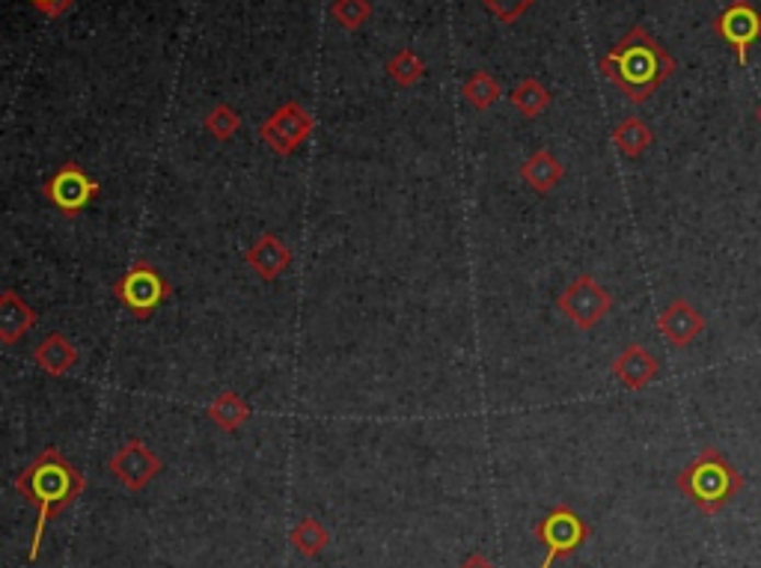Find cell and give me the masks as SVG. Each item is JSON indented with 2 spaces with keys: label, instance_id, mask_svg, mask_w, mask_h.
<instances>
[{
  "label": "cell",
  "instance_id": "1",
  "mask_svg": "<svg viewBox=\"0 0 761 568\" xmlns=\"http://www.w3.org/2000/svg\"><path fill=\"white\" fill-rule=\"evenodd\" d=\"M601 75L631 104H646L675 75L679 63L643 24H634L622 39L601 57Z\"/></svg>",
  "mask_w": 761,
  "mask_h": 568
},
{
  "label": "cell",
  "instance_id": "2",
  "mask_svg": "<svg viewBox=\"0 0 761 568\" xmlns=\"http://www.w3.org/2000/svg\"><path fill=\"white\" fill-rule=\"evenodd\" d=\"M83 488H87L83 474L57 446H45L31 465L15 476V491L39 512L31 538V559L39 557L48 521H54L66 507H72L75 500L83 495Z\"/></svg>",
  "mask_w": 761,
  "mask_h": 568
},
{
  "label": "cell",
  "instance_id": "3",
  "mask_svg": "<svg viewBox=\"0 0 761 568\" xmlns=\"http://www.w3.org/2000/svg\"><path fill=\"white\" fill-rule=\"evenodd\" d=\"M675 486H679L681 495L688 497L693 507L700 509L702 515H717L726 503H731L735 497L741 495L743 476L720 450L705 446V450L675 476Z\"/></svg>",
  "mask_w": 761,
  "mask_h": 568
},
{
  "label": "cell",
  "instance_id": "4",
  "mask_svg": "<svg viewBox=\"0 0 761 568\" xmlns=\"http://www.w3.org/2000/svg\"><path fill=\"white\" fill-rule=\"evenodd\" d=\"M170 283L161 277V271L155 269L152 262H134L132 269L125 271L123 277L116 280L114 295L123 304L125 310H132L137 321H149L155 310L170 298Z\"/></svg>",
  "mask_w": 761,
  "mask_h": 568
},
{
  "label": "cell",
  "instance_id": "5",
  "mask_svg": "<svg viewBox=\"0 0 761 568\" xmlns=\"http://www.w3.org/2000/svg\"><path fill=\"white\" fill-rule=\"evenodd\" d=\"M535 538L545 548V559L538 568H550L556 559L571 557L575 550L587 545L589 524L577 515L575 509L566 503H556L538 524H535Z\"/></svg>",
  "mask_w": 761,
  "mask_h": 568
},
{
  "label": "cell",
  "instance_id": "6",
  "mask_svg": "<svg viewBox=\"0 0 761 568\" xmlns=\"http://www.w3.org/2000/svg\"><path fill=\"white\" fill-rule=\"evenodd\" d=\"M556 310L580 331H595L613 310V295L592 274H577L556 298Z\"/></svg>",
  "mask_w": 761,
  "mask_h": 568
},
{
  "label": "cell",
  "instance_id": "7",
  "mask_svg": "<svg viewBox=\"0 0 761 568\" xmlns=\"http://www.w3.org/2000/svg\"><path fill=\"white\" fill-rule=\"evenodd\" d=\"M316 132V120L298 99H288L286 104H280L274 114L259 123V137L262 144L280 158H288L298 152L300 146L307 144L309 135Z\"/></svg>",
  "mask_w": 761,
  "mask_h": 568
},
{
  "label": "cell",
  "instance_id": "8",
  "mask_svg": "<svg viewBox=\"0 0 761 568\" xmlns=\"http://www.w3.org/2000/svg\"><path fill=\"white\" fill-rule=\"evenodd\" d=\"M107 470L125 491H144L155 482V476L164 470L161 455L155 453L152 446L144 444L140 438H128L107 462Z\"/></svg>",
  "mask_w": 761,
  "mask_h": 568
},
{
  "label": "cell",
  "instance_id": "9",
  "mask_svg": "<svg viewBox=\"0 0 761 568\" xmlns=\"http://www.w3.org/2000/svg\"><path fill=\"white\" fill-rule=\"evenodd\" d=\"M99 191H102L99 182L75 161L57 167L45 182V200L66 217H75L78 212H83L99 196Z\"/></svg>",
  "mask_w": 761,
  "mask_h": 568
},
{
  "label": "cell",
  "instance_id": "10",
  "mask_svg": "<svg viewBox=\"0 0 761 568\" xmlns=\"http://www.w3.org/2000/svg\"><path fill=\"white\" fill-rule=\"evenodd\" d=\"M714 33L729 45L741 66L750 63V45L761 39V12L750 0H735L714 19Z\"/></svg>",
  "mask_w": 761,
  "mask_h": 568
},
{
  "label": "cell",
  "instance_id": "11",
  "mask_svg": "<svg viewBox=\"0 0 761 568\" xmlns=\"http://www.w3.org/2000/svg\"><path fill=\"white\" fill-rule=\"evenodd\" d=\"M702 331H705V316L688 298L669 300L660 310L658 333L672 349H688L690 342L700 340Z\"/></svg>",
  "mask_w": 761,
  "mask_h": 568
},
{
  "label": "cell",
  "instance_id": "12",
  "mask_svg": "<svg viewBox=\"0 0 761 568\" xmlns=\"http://www.w3.org/2000/svg\"><path fill=\"white\" fill-rule=\"evenodd\" d=\"M610 373L625 390H646L660 375V361L643 342H631L610 363Z\"/></svg>",
  "mask_w": 761,
  "mask_h": 568
},
{
  "label": "cell",
  "instance_id": "13",
  "mask_svg": "<svg viewBox=\"0 0 761 568\" xmlns=\"http://www.w3.org/2000/svg\"><path fill=\"white\" fill-rule=\"evenodd\" d=\"M245 262L262 283H277L292 265V250L277 232H262L245 253Z\"/></svg>",
  "mask_w": 761,
  "mask_h": 568
},
{
  "label": "cell",
  "instance_id": "14",
  "mask_svg": "<svg viewBox=\"0 0 761 568\" xmlns=\"http://www.w3.org/2000/svg\"><path fill=\"white\" fill-rule=\"evenodd\" d=\"M36 321H39V316H36V310H33L27 300L21 298L19 292H0V342L7 349H12L24 333H31L36 328Z\"/></svg>",
  "mask_w": 761,
  "mask_h": 568
},
{
  "label": "cell",
  "instance_id": "15",
  "mask_svg": "<svg viewBox=\"0 0 761 568\" xmlns=\"http://www.w3.org/2000/svg\"><path fill=\"white\" fill-rule=\"evenodd\" d=\"M78 357L81 352L75 349L66 333H48L45 340L33 349V363L39 366L45 375H54V378H63L69 375L78 366Z\"/></svg>",
  "mask_w": 761,
  "mask_h": 568
},
{
  "label": "cell",
  "instance_id": "16",
  "mask_svg": "<svg viewBox=\"0 0 761 568\" xmlns=\"http://www.w3.org/2000/svg\"><path fill=\"white\" fill-rule=\"evenodd\" d=\"M521 179L533 188L535 194H550L566 179V167L550 149H535L533 156L521 164Z\"/></svg>",
  "mask_w": 761,
  "mask_h": 568
},
{
  "label": "cell",
  "instance_id": "17",
  "mask_svg": "<svg viewBox=\"0 0 761 568\" xmlns=\"http://www.w3.org/2000/svg\"><path fill=\"white\" fill-rule=\"evenodd\" d=\"M206 417L220 429V432H238L241 425L250 423L253 417V405L236 390L217 393L215 399L206 405Z\"/></svg>",
  "mask_w": 761,
  "mask_h": 568
},
{
  "label": "cell",
  "instance_id": "18",
  "mask_svg": "<svg viewBox=\"0 0 761 568\" xmlns=\"http://www.w3.org/2000/svg\"><path fill=\"white\" fill-rule=\"evenodd\" d=\"M651 144H655V132H651L646 120H639V116H625V120L613 128V146L618 149V156L631 158V161L643 156Z\"/></svg>",
  "mask_w": 761,
  "mask_h": 568
},
{
  "label": "cell",
  "instance_id": "19",
  "mask_svg": "<svg viewBox=\"0 0 761 568\" xmlns=\"http://www.w3.org/2000/svg\"><path fill=\"white\" fill-rule=\"evenodd\" d=\"M288 545L298 550L300 557L316 559L330 545V533L319 518H304V521H298L295 527L288 530Z\"/></svg>",
  "mask_w": 761,
  "mask_h": 568
},
{
  "label": "cell",
  "instance_id": "20",
  "mask_svg": "<svg viewBox=\"0 0 761 568\" xmlns=\"http://www.w3.org/2000/svg\"><path fill=\"white\" fill-rule=\"evenodd\" d=\"M509 102L524 120H538L550 107V93L538 78H524L514 83V90L509 93Z\"/></svg>",
  "mask_w": 761,
  "mask_h": 568
},
{
  "label": "cell",
  "instance_id": "21",
  "mask_svg": "<svg viewBox=\"0 0 761 568\" xmlns=\"http://www.w3.org/2000/svg\"><path fill=\"white\" fill-rule=\"evenodd\" d=\"M462 95L464 102L470 104V107H476V111H488L491 104L500 102L503 87H500V81H497L495 75L479 69V72H474L462 83Z\"/></svg>",
  "mask_w": 761,
  "mask_h": 568
},
{
  "label": "cell",
  "instance_id": "22",
  "mask_svg": "<svg viewBox=\"0 0 761 568\" xmlns=\"http://www.w3.org/2000/svg\"><path fill=\"white\" fill-rule=\"evenodd\" d=\"M384 69H387V75H390V81L396 83V87L408 90V87H417V83L422 81L425 63H422L420 54L411 52V48H401V52L393 54Z\"/></svg>",
  "mask_w": 761,
  "mask_h": 568
},
{
  "label": "cell",
  "instance_id": "23",
  "mask_svg": "<svg viewBox=\"0 0 761 568\" xmlns=\"http://www.w3.org/2000/svg\"><path fill=\"white\" fill-rule=\"evenodd\" d=\"M203 125H206V132L215 137V140L229 144V140L238 135V128H241V116H238V111H232L227 102H220L208 111Z\"/></svg>",
  "mask_w": 761,
  "mask_h": 568
},
{
  "label": "cell",
  "instance_id": "24",
  "mask_svg": "<svg viewBox=\"0 0 761 568\" xmlns=\"http://www.w3.org/2000/svg\"><path fill=\"white\" fill-rule=\"evenodd\" d=\"M330 12L345 31H357L372 19V3L370 0H333Z\"/></svg>",
  "mask_w": 761,
  "mask_h": 568
},
{
  "label": "cell",
  "instance_id": "25",
  "mask_svg": "<svg viewBox=\"0 0 761 568\" xmlns=\"http://www.w3.org/2000/svg\"><path fill=\"white\" fill-rule=\"evenodd\" d=\"M485 10L491 12L495 19H500L503 24H514L524 12H530L535 7V0H479Z\"/></svg>",
  "mask_w": 761,
  "mask_h": 568
},
{
  "label": "cell",
  "instance_id": "26",
  "mask_svg": "<svg viewBox=\"0 0 761 568\" xmlns=\"http://www.w3.org/2000/svg\"><path fill=\"white\" fill-rule=\"evenodd\" d=\"M31 3L42 12V15H48V19H60V15H66V12L72 10L75 0H31Z\"/></svg>",
  "mask_w": 761,
  "mask_h": 568
},
{
  "label": "cell",
  "instance_id": "27",
  "mask_svg": "<svg viewBox=\"0 0 761 568\" xmlns=\"http://www.w3.org/2000/svg\"><path fill=\"white\" fill-rule=\"evenodd\" d=\"M458 568H497V566L491 563V559L485 557V554H470V557L464 559Z\"/></svg>",
  "mask_w": 761,
  "mask_h": 568
},
{
  "label": "cell",
  "instance_id": "28",
  "mask_svg": "<svg viewBox=\"0 0 761 568\" xmlns=\"http://www.w3.org/2000/svg\"><path fill=\"white\" fill-rule=\"evenodd\" d=\"M759 123H761V107H759Z\"/></svg>",
  "mask_w": 761,
  "mask_h": 568
}]
</instances>
